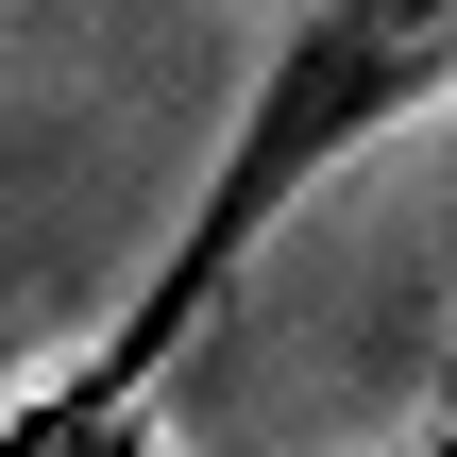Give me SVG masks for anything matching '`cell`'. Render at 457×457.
I'll return each mask as SVG.
<instances>
[{"instance_id":"1","label":"cell","mask_w":457,"mask_h":457,"mask_svg":"<svg viewBox=\"0 0 457 457\" xmlns=\"http://www.w3.org/2000/svg\"><path fill=\"white\" fill-rule=\"evenodd\" d=\"M424 102H457V0H305V17L254 51V85H237V136H220L187 237L136 271V305H119L51 390L0 407V457H153L136 407L170 390V356L204 339V305L271 254V220H305L322 170H356V153L407 136Z\"/></svg>"},{"instance_id":"2","label":"cell","mask_w":457,"mask_h":457,"mask_svg":"<svg viewBox=\"0 0 457 457\" xmlns=\"http://www.w3.org/2000/svg\"><path fill=\"white\" fill-rule=\"evenodd\" d=\"M441 407H457V356H441Z\"/></svg>"},{"instance_id":"3","label":"cell","mask_w":457,"mask_h":457,"mask_svg":"<svg viewBox=\"0 0 457 457\" xmlns=\"http://www.w3.org/2000/svg\"><path fill=\"white\" fill-rule=\"evenodd\" d=\"M424 457H457V424H441V441H424Z\"/></svg>"}]
</instances>
